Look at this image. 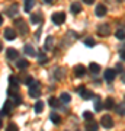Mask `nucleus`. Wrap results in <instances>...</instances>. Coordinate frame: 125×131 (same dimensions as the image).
Masks as SVG:
<instances>
[{"mask_svg":"<svg viewBox=\"0 0 125 131\" xmlns=\"http://www.w3.org/2000/svg\"><path fill=\"white\" fill-rule=\"evenodd\" d=\"M6 131H19V127L16 124H9L7 128H6Z\"/></svg>","mask_w":125,"mask_h":131,"instance_id":"e433bc0d","label":"nucleus"},{"mask_svg":"<svg viewBox=\"0 0 125 131\" xmlns=\"http://www.w3.org/2000/svg\"><path fill=\"white\" fill-rule=\"evenodd\" d=\"M15 28L18 29V32L20 34V35H26L28 34V26H26V22L23 20V19L18 18L16 20H15Z\"/></svg>","mask_w":125,"mask_h":131,"instance_id":"f03ea898","label":"nucleus"},{"mask_svg":"<svg viewBox=\"0 0 125 131\" xmlns=\"http://www.w3.org/2000/svg\"><path fill=\"white\" fill-rule=\"evenodd\" d=\"M63 73H64V70L57 69V70H55V79H57V80H61L63 77H64V74H63Z\"/></svg>","mask_w":125,"mask_h":131,"instance_id":"72a5a7b5","label":"nucleus"},{"mask_svg":"<svg viewBox=\"0 0 125 131\" xmlns=\"http://www.w3.org/2000/svg\"><path fill=\"white\" fill-rule=\"evenodd\" d=\"M106 6L105 5H97L96 6V10H95V15H96L97 18H102V16H105L106 15Z\"/></svg>","mask_w":125,"mask_h":131,"instance_id":"9b49d317","label":"nucleus"},{"mask_svg":"<svg viewBox=\"0 0 125 131\" xmlns=\"http://www.w3.org/2000/svg\"><path fill=\"white\" fill-rule=\"evenodd\" d=\"M124 108H125V102L122 101V102L116 106V112H118V115H121V117H124Z\"/></svg>","mask_w":125,"mask_h":131,"instance_id":"7c9ffc66","label":"nucleus"},{"mask_svg":"<svg viewBox=\"0 0 125 131\" xmlns=\"http://www.w3.org/2000/svg\"><path fill=\"white\" fill-rule=\"evenodd\" d=\"M99 130V124L96 121H87V125H86V131H97Z\"/></svg>","mask_w":125,"mask_h":131,"instance_id":"2eb2a0df","label":"nucleus"},{"mask_svg":"<svg viewBox=\"0 0 125 131\" xmlns=\"http://www.w3.org/2000/svg\"><path fill=\"white\" fill-rule=\"evenodd\" d=\"M51 20L55 25H63L65 22V13L64 12H55V13L51 16Z\"/></svg>","mask_w":125,"mask_h":131,"instance_id":"7ed1b4c3","label":"nucleus"},{"mask_svg":"<svg viewBox=\"0 0 125 131\" xmlns=\"http://www.w3.org/2000/svg\"><path fill=\"white\" fill-rule=\"evenodd\" d=\"M79 92H80V96H82L84 101H89V99H92L93 96H95L92 90H87V89H84V88H80Z\"/></svg>","mask_w":125,"mask_h":131,"instance_id":"0eeeda50","label":"nucleus"},{"mask_svg":"<svg viewBox=\"0 0 125 131\" xmlns=\"http://www.w3.org/2000/svg\"><path fill=\"white\" fill-rule=\"evenodd\" d=\"M9 83H10V86H19V79L18 77H15V76H10L9 77Z\"/></svg>","mask_w":125,"mask_h":131,"instance_id":"2f4dec72","label":"nucleus"},{"mask_svg":"<svg viewBox=\"0 0 125 131\" xmlns=\"http://www.w3.org/2000/svg\"><path fill=\"white\" fill-rule=\"evenodd\" d=\"M115 77H116V71L113 70V69H108V70L105 71V80H106V82L111 83V82L115 80Z\"/></svg>","mask_w":125,"mask_h":131,"instance_id":"9d476101","label":"nucleus"},{"mask_svg":"<svg viewBox=\"0 0 125 131\" xmlns=\"http://www.w3.org/2000/svg\"><path fill=\"white\" fill-rule=\"evenodd\" d=\"M12 106H13V103L10 102V101H6L5 105H3V108H2V111H0V115H9L10 111H12Z\"/></svg>","mask_w":125,"mask_h":131,"instance_id":"6e6552de","label":"nucleus"},{"mask_svg":"<svg viewBox=\"0 0 125 131\" xmlns=\"http://www.w3.org/2000/svg\"><path fill=\"white\" fill-rule=\"evenodd\" d=\"M2 50H3V45H2V42H0V51H2Z\"/></svg>","mask_w":125,"mask_h":131,"instance_id":"c03bdc74","label":"nucleus"},{"mask_svg":"<svg viewBox=\"0 0 125 131\" xmlns=\"http://www.w3.org/2000/svg\"><path fill=\"white\" fill-rule=\"evenodd\" d=\"M18 92H19V86H9V89H7V95L9 96H13Z\"/></svg>","mask_w":125,"mask_h":131,"instance_id":"c756f323","label":"nucleus"},{"mask_svg":"<svg viewBox=\"0 0 125 131\" xmlns=\"http://www.w3.org/2000/svg\"><path fill=\"white\" fill-rule=\"evenodd\" d=\"M16 35H18L16 29H13V28H6L5 29V38L7 39V41H15Z\"/></svg>","mask_w":125,"mask_h":131,"instance_id":"39448f33","label":"nucleus"},{"mask_svg":"<svg viewBox=\"0 0 125 131\" xmlns=\"http://www.w3.org/2000/svg\"><path fill=\"white\" fill-rule=\"evenodd\" d=\"M47 60H48V57L45 56V52H39V54H38V63H39V64H45Z\"/></svg>","mask_w":125,"mask_h":131,"instance_id":"c85d7f7f","label":"nucleus"},{"mask_svg":"<svg viewBox=\"0 0 125 131\" xmlns=\"http://www.w3.org/2000/svg\"><path fill=\"white\" fill-rule=\"evenodd\" d=\"M125 50H124V48H121V50H119V56H121V61H124V58H125Z\"/></svg>","mask_w":125,"mask_h":131,"instance_id":"58836bf2","label":"nucleus"},{"mask_svg":"<svg viewBox=\"0 0 125 131\" xmlns=\"http://www.w3.org/2000/svg\"><path fill=\"white\" fill-rule=\"evenodd\" d=\"M18 12H19V9H18V5H16V3H12L10 7L7 9V15L12 16V18H13V16H18Z\"/></svg>","mask_w":125,"mask_h":131,"instance_id":"4468645a","label":"nucleus"},{"mask_svg":"<svg viewBox=\"0 0 125 131\" xmlns=\"http://www.w3.org/2000/svg\"><path fill=\"white\" fill-rule=\"evenodd\" d=\"M97 34H99L100 37H108V35L111 34V29H109V26H108L106 24H103L97 28Z\"/></svg>","mask_w":125,"mask_h":131,"instance_id":"1a4fd4ad","label":"nucleus"},{"mask_svg":"<svg viewBox=\"0 0 125 131\" xmlns=\"http://www.w3.org/2000/svg\"><path fill=\"white\" fill-rule=\"evenodd\" d=\"M89 70L92 71L93 74H96V73H99V71H100V66L96 64V63H90V66H89Z\"/></svg>","mask_w":125,"mask_h":131,"instance_id":"b1692460","label":"nucleus"},{"mask_svg":"<svg viewBox=\"0 0 125 131\" xmlns=\"http://www.w3.org/2000/svg\"><path fill=\"white\" fill-rule=\"evenodd\" d=\"M42 111H44V102H42V101H38V102L35 103V112L41 114Z\"/></svg>","mask_w":125,"mask_h":131,"instance_id":"cd10ccee","label":"nucleus"},{"mask_svg":"<svg viewBox=\"0 0 125 131\" xmlns=\"http://www.w3.org/2000/svg\"><path fill=\"white\" fill-rule=\"evenodd\" d=\"M70 10H71V13H74V15L80 13V12H82V5L77 3V2H74L73 5L70 6Z\"/></svg>","mask_w":125,"mask_h":131,"instance_id":"a211bd4d","label":"nucleus"},{"mask_svg":"<svg viewBox=\"0 0 125 131\" xmlns=\"http://www.w3.org/2000/svg\"><path fill=\"white\" fill-rule=\"evenodd\" d=\"M83 118L86 119V121H92V119H93V114L89 112V111H84V112H83Z\"/></svg>","mask_w":125,"mask_h":131,"instance_id":"473e14b6","label":"nucleus"},{"mask_svg":"<svg viewBox=\"0 0 125 131\" xmlns=\"http://www.w3.org/2000/svg\"><path fill=\"white\" fill-rule=\"evenodd\" d=\"M3 24V16H2V15H0V25Z\"/></svg>","mask_w":125,"mask_h":131,"instance_id":"a19ab883","label":"nucleus"},{"mask_svg":"<svg viewBox=\"0 0 125 131\" xmlns=\"http://www.w3.org/2000/svg\"><path fill=\"white\" fill-rule=\"evenodd\" d=\"M86 71H87V69H86L84 66H82V64L74 67V76H76V77H83V76L86 74Z\"/></svg>","mask_w":125,"mask_h":131,"instance_id":"423d86ee","label":"nucleus"},{"mask_svg":"<svg viewBox=\"0 0 125 131\" xmlns=\"http://www.w3.org/2000/svg\"><path fill=\"white\" fill-rule=\"evenodd\" d=\"M60 102H64V103H69L70 101H71V96H70V93H67V92H63V93L60 95Z\"/></svg>","mask_w":125,"mask_h":131,"instance_id":"412c9836","label":"nucleus"},{"mask_svg":"<svg viewBox=\"0 0 125 131\" xmlns=\"http://www.w3.org/2000/svg\"><path fill=\"white\" fill-rule=\"evenodd\" d=\"M28 66H29V61L26 60V58H20V60H18V63H16V67H18L19 70L28 69Z\"/></svg>","mask_w":125,"mask_h":131,"instance_id":"f8f14e48","label":"nucleus"},{"mask_svg":"<svg viewBox=\"0 0 125 131\" xmlns=\"http://www.w3.org/2000/svg\"><path fill=\"white\" fill-rule=\"evenodd\" d=\"M50 118H51V121L54 122L55 125H58V124L61 122V117H60V115H58L57 112H52L51 115H50Z\"/></svg>","mask_w":125,"mask_h":131,"instance_id":"393cba45","label":"nucleus"},{"mask_svg":"<svg viewBox=\"0 0 125 131\" xmlns=\"http://www.w3.org/2000/svg\"><path fill=\"white\" fill-rule=\"evenodd\" d=\"M33 6H35V0H25V12H31Z\"/></svg>","mask_w":125,"mask_h":131,"instance_id":"a878e982","label":"nucleus"},{"mask_svg":"<svg viewBox=\"0 0 125 131\" xmlns=\"http://www.w3.org/2000/svg\"><path fill=\"white\" fill-rule=\"evenodd\" d=\"M93 98H95V96H93ZM95 109H96V112H99V111H102V109H103L100 96H96V98H95Z\"/></svg>","mask_w":125,"mask_h":131,"instance_id":"aec40b11","label":"nucleus"},{"mask_svg":"<svg viewBox=\"0 0 125 131\" xmlns=\"http://www.w3.org/2000/svg\"><path fill=\"white\" fill-rule=\"evenodd\" d=\"M31 22H32L33 25L41 24V22H42V15H41V13H33V15H31Z\"/></svg>","mask_w":125,"mask_h":131,"instance_id":"6ab92c4d","label":"nucleus"},{"mask_svg":"<svg viewBox=\"0 0 125 131\" xmlns=\"http://www.w3.org/2000/svg\"><path fill=\"white\" fill-rule=\"evenodd\" d=\"M13 103H15V105H20V103H22V98H20L19 95L13 96Z\"/></svg>","mask_w":125,"mask_h":131,"instance_id":"4c0bfd02","label":"nucleus"},{"mask_svg":"<svg viewBox=\"0 0 125 131\" xmlns=\"http://www.w3.org/2000/svg\"><path fill=\"white\" fill-rule=\"evenodd\" d=\"M6 56H7V58H9V60H15V58H18L19 52H18V50H15V48H7Z\"/></svg>","mask_w":125,"mask_h":131,"instance_id":"ddd939ff","label":"nucleus"},{"mask_svg":"<svg viewBox=\"0 0 125 131\" xmlns=\"http://www.w3.org/2000/svg\"><path fill=\"white\" fill-rule=\"evenodd\" d=\"M83 2H84V5H92L95 0H83Z\"/></svg>","mask_w":125,"mask_h":131,"instance_id":"ea45409f","label":"nucleus"},{"mask_svg":"<svg viewBox=\"0 0 125 131\" xmlns=\"http://www.w3.org/2000/svg\"><path fill=\"white\" fill-rule=\"evenodd\" d=\"M116 73H118V71H119L121 74H124V61H121V63H118V64H116Z\"/></svg>","mask_w":125,"mask_h":131,"instance_id":"f704fd0d","label":"nucleus"},{"mask_svg":"<svg viewBox=\"0 0 125 131\" xmlns=\"http://www.w3.org/2000/svg\"><path fill=\"white\" fill-rule=\"evenodd\" d=\"M83 44L86 45V47L92 48V47H95V45H96V39H93V38H84Z\"/></svg>","mask_w":125,"mask_h":131,"instance_id":"4be33fe9","label":"nucleus"},{"mask_svg":"<svg viewBox=\"0 0 125 131\" xmlns=\"http://www.w3.org/2000/svg\"><path fill=\"white\" fill-rule=\"evenodd\" d=\"M113 106H115V101H113V98H108L106 101H105L103 108H105V109H112Z\"/></svg>","mask_w":125,"mask_h":131,"instance_id":"5701e85b","label":"nucleus"},{"mask_svg":"<svg viewBox=\"0 0 125 131\" xmlns=\"http://www.w3.org/2000/svg\"><path fill=\"white\" fill-rule=\"evenodd\" d=\"M100 125L103 128H106V130H111L112 127H113V119H112L111 115H103L100 118Z\"/></svg>","mask_w":125,"mask_h":131,"instance_id":"20e7f679","label":"nucleus"},{"mask_svg":"<svg viewBox=\"0 0 125 131\" xmlns=\"http://www.w3.org/2000/svg\"><path fill=\"white\" fill-rule=\"evenodd\" d=\"M2 125H3V121H2V118H0V128H2Z\"/></svg>","mask_w":125,"mask_h":131,"instance_id":"37998d69","label":"nucleus"},{"mask_svg":"<svg viewBox=\"0 0 125 131\" xmlns=\"http://www.w3.org/2000/svg\"><path fill=\"white\" fill-rule=\"evenodd\" d=\"M48 105H50L51 108H54V109H57V108L61 106V102H60L58 98H50L48 99Z\"/></svg>","mask_w":125,"mask_h":131,"instance_id":"dca6fc26","label":"nucleus"},{"mask_svg":"<svg viewBox=\"0 0 125 131\" xmlns=\"http://www.w3.org/2000/svg\"><path fill=\"white\" fill-rule=\"evenodd\" d=\"M29 88V96L31 98H39L41 96V88H39V82L32 79V82L28 84Z\"/></svg>","mask_w":125,"mask_h":131,"instance_id":"f257e3e1","label":"nucleus"},{"mask_svg":"<svg viewBox=\"0 0 125 131\" xmlns=\"http://www.w3.org/2000/svg\"><path fill=\"white\" fill-rule=\"evenodd\" d=\"M23 52H25V54H28L29 57H35V56H37L35 48H33L32 45H25V47H23Z\"/></svg>","mask_w":125,"mask_h":131,"instance_id":"f3484780","label":"nucleus"},{"mask_svg":"<svg viewBox=\"0 0 125 131\" xmlns=\"http://www.w3.org/2000/svg\"><path fill=\"white\" fill-rule=\"evenodd\" d=\"M52 42H54V38H52V37H48V38H47V41H45V50H48V48L51 47Z\"/></svg>","mask_w":125,"mask_h":131,"instance_id":"c9c22d12","label":"nucleus"},{"mask_svg":"<svg viewBox=\"0 0 125 131\" xmlns=\"http://www.w3.org/2000/svg\"><path fill=\"white\" fill-rule=\"evenodd\" d=\"M44 2H45V3H52L54 0H44Z\"/></svg>","mask_w":125,"mask_h":131,"instance_id":"79ce46f5","label":"nucleus"},{"mask_svg":"<svg viewBox=\"0 0 125 131\" xmlns=\"http://www.w3.org/2000/svg\"><path fill=\"white\" fill-rule=\"evenodd\" d=\"M115 37L119 39V41H124V38H125V31H124V28H119L118 31L115 32Z\"/></svg>","mask_w":125,"mask_h":131,"instance_id":"bb28decb","label":"nucleus"}]
</instances>
